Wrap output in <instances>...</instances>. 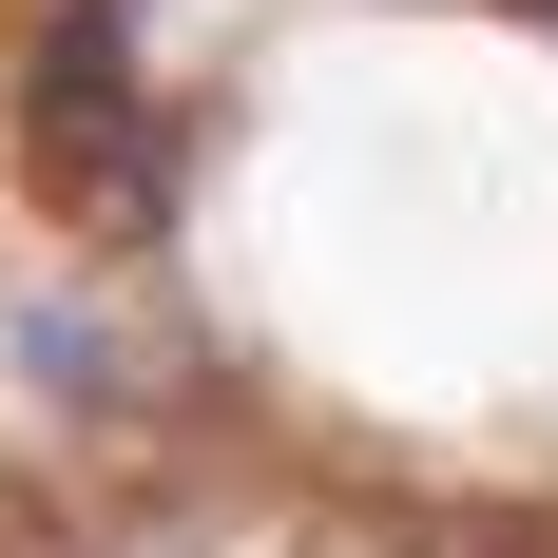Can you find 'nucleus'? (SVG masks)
Returning a JSON list of instances; mask_svg holds the SVG:
<instances>
[{
    "instance_id": "1",
    "label": "nucleus",
    "mask_w": 558,
    "mask_h": 558,
    "mask_svg": "<svg viewBox=\"0 0 558 558\" xmlns=\"http://www.w3.org/2000/svg\"><path fill=\"white\" fill-rule=\"evenodd\" d=\"M20 155L77 193V231H155V135H135V58H116V0H77L20 77Z\"/></svg>"
}]
</instances>
